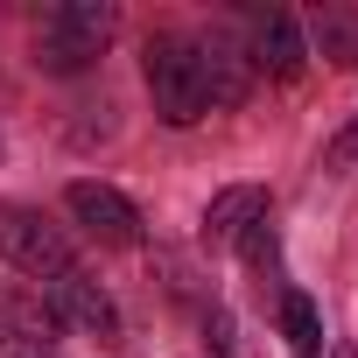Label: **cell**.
<instances>
[{
	"instance_id": "cell-1",
	"label": "cell",
	"mask_w": 358,
	"mask_h": 358,
	"mask_svg": "<svg viewBox=\"0 0 358 358\" xmlns=\"http://www.w3.org/2000/svg\"><path fill=\"white\" fill-rule=\"evenodd\" d=\"M141 78H148V99H155V120H162V127H197L204 113H218L211 50H204V36H190V29L148 36Z\"/></svg>"
},
{
	"instance_id": "cell-2",
	"label": "cell",
	"mask_w": 358,
	"mask_h": 358,
	"mask_svg": "<svg viewBox=\"0 0 358 358\" xmlns=\"http://www.w3.org/2000/svg\"><path fill=\"white\" fill-rule=\"evenodd\" d=\"M120 36V8L113 0H57V8H43L36 22V64L50 78H78L92 71Z\"/></svg>"
},
{
	"instance_id": "cell-3",
	"label": "cell",
	"mask_w": 358,
	"mask_h": 358,
	"mask_svg": "<svg viewBox=\"0 0 358 358\" xmlns=\"http://www.w3.org/2000/svg\"><path fill=\"white\" fill-rule=\"evenodd\" d=\"M0 260L22 267L29 281H57V274H71V267H78V253H71L64 225H50V218H43V211H29V204H0Z\"/></svg>"
},
{
	"instance_id": "cell-4",
	"label": "cell",
	"mask_w": 358,
	"mask_h": 358,
	"mask_svg": "<svg viewBox=\"0 0 358 358\" xmlns=\"http://www.w3.org/2000/svg\"><path fill=\"white\" fill-rule=\"evenodd\" d=\"M239 50H246V64H253V78H281V85H295L302 78V22L295 15H281V8H253L246 22H239Z\"/></svg>"
},
{
	"instance_id": "cell-5",
	"label": "cell",
	"mask_w": 358,
	"mask_h": 358,
	"mask_svg": "<svg viewBox=\"0 0 358 358\" xmlns=\"http://www.w3.org/2000/svg\"><path fill=\"white\" fill-rule=\"evenodd\" d=\"M43 302H50V316H57V330L71 323V330H85V337H99V344H113L120 337V309H113V295L85 274V267H71V274H57V281H43L36 288Z\"/></svg>"
},
{
	"instance_id": "cell-6",
	"label": "cell",
	"mask_w": 358,
	"mask_h": 358,
	"mask_svg": "<svg viewBox=\"0 0 358 358\" xmlns=\"http://www.w3.org/2000/svg\"><path fill=\"white\" fill-rule=\"evenodd\" d=\"M64 211L85 225V239H99V246H141L148 239V225H141V211L113 190V183H71L64 190Z\"/></svg>"
},
{
	"instance_id": "cell-7",
	"label": "cell",
	"mask_w": 358,
	"mask_h": 358,
	"mask_svg": "<svg viewBox=\"0 0 358 358\" xmlns=\"http://www.w3.org/2000/svg\"><path fill=\"white\" fill-rule=\"evenodd\" d=\"M0 358H57V316L36 288H0Z\"/></svg>"
},
{
	"instance_id": "cell-8",
	"label": "cell",
	"mask_w": 358,
	"mask_h": 358,
	"mask_svg": "<svg viewBox=\"0 0 358 358\" xmlns=\"http://www.w3.org/2000/svg\"><path fill=\"white\" fill-rule=\"evenodd\" d=\"M260 218H274V211H267V190H246V183H239V190H218V197L204 204V246H239Z\"/></svg>"
},
{
	"instance_id": "cell-9",
	"label": "cell",
	"mask_w": 358,
	"mask_h": 358,
	"mask_svg": "<svg viewBox=\"0 0 358 358\" xmlns=\"http://www.w3.org/2000/svg\"><path fill=\"white\" fill-rule=\"evenodd\" d=\"M309 43H316V57H330L337 71H358V15H351V8H316V15H309Z\"/></svg>"
},
{
	"instance_id": "cell-10",
	"label": "cell",
	"mask_w": 358,
	"mask_h": 358,
	"mask_svg": "<svg viewBox=\"0 0 358 358\" xmlns=\"http://www.w3.org/2000/svg\"><path fill=\"white\" fill-rule=\"evenodd\" d=\"M281 330H288V351H295V358H316V351H323V316H316V302L295 295V288L281 295Z\"/></svg>"
},
{
	"instance_id": "cell-11",
	"label": "cell",
	"mask_w": 358,
	"mask_h": 358,
	"mask_svg": "<svg viewBox=\"0 0 358 358\" xmlns=\"http://www.w3.org/2000/svg\"><path fill=\"white\" fill-rule=\"evenodd\" d=\"M330 169H358V120H351V127L330 141Z\"/></svg>"
},
{
	"instance_id": "cell-12",
	"label": "cell",
	"mask_w": 358,
	"mask_h": 358,
	"mask_svg": "<svg viewBox=\"0 0 358 358\" xmlns=\"http://www.w3.org/2000/svg\"><path fill=\"white\" fill-rule=\"evenodd\" d=\"M0 155H8V141H0Z\"/></svg>"
}]
</instances>
